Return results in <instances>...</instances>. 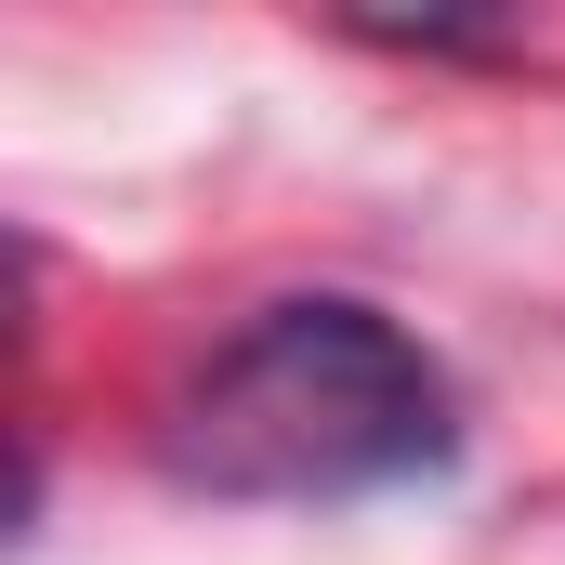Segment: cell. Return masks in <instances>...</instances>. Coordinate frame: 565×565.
Wrapping results in <instances>:
<instances>
[{"label": "cell", "instance_id": "6da1fadb", "mask_svg": "<svg viewBox=\"0 0 565 565\" xmlns=\"http://www.w3.org/2000/svg\"><path fill=\"white\" fill-rule=\"evenodd\" d=\"M460 447V395L422 342L355 289H289L237 316L158 408V460L198 500H369Z\"/></svg>", "mask_w": 565, "mask_h": 565}]
</instances>
